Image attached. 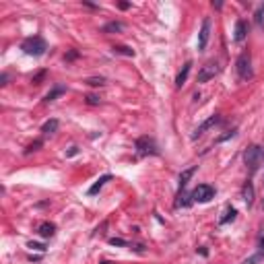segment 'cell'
Listing matches in <instances>:
<instances>
[{
    "instance_id": "6da1fadb",
    "label": "cell",
    "mask_w": 264,
    "mask_h": 264,
    "mask_svg": "<svg viewBox=\"0 0 264 264\" xmlns=\"http://www.w3.org/2000/svg\"><path fill=\"white\" fill-rule=\"evenodd\" d=\"M244 161H246L248 172L250 174H256L258 168L262 165V161H264V151H262V147L260 145H250L246 149V153H244Z\"/></svg>"
},
{
    "instance_id": "7a4b0ae2",
    "label": "cell",
    "mask_w": 264,
    "mask_h": 264,
    "mask_svg": "<svg viewBox=\"0 0 264 264\" xmlns=\"http://www.w3.org/2000/svg\"><path fill=\"white\" fill-rule=\"evenodd\" d=\"M21 50L27 54V56H44L46 50H48V44H46V39L44 37H39V35H33V37H27L23 44H21Z\"/></svg>"
},
{
    "instance_id": "3957f363",
    "label": "cell",
    "mask_w": 264,
    "mask_h": 264,
    "mask_svg": "<svg viewBox=\"0 0 264 264\" xmlns=\"http://www.w3.org/2000/svg\"><path fill=\"white\" fill-rule=\"evenodd\" d=\"M235 68H238V77L240 81H250L254 77L252 73V60H250V52H242L238 62H235Z\"/></svg>"
},
{
    "instance_id": "277c9868",
    "label": "cell",
    "mask_w": 264,
    "mask_h": 264,
    "mask_svg": "<svg viewBox=\"0 0 264 264\" xmlns=\"http://www.w3.org/2000/svg\"><path fill=\"white\" fill-rule=\"evenodd\" d=\"M136 153L141 157H147V155H159V149L155 145V141H153L151 136H141L136 141Z\"/></svg>"
},
{
    "instance_id": "5b68a950",
    "label": "cell",
    "mask_w": 264,
    "mask_h": 264,
    "mask_svg": "<svg viewBox=\"0 0 264 264\" xmlns=\"http://www.w3.org/2000/svg\"><path fill=\"white\" fill-rule=\"evenodd\" d=\"M215 198V188L211 184H198L192 190V200L194 202H208Z\"/></svg>"
},
{
    "instance_id": "8992f818",
    "label": "cell",
    "mask_w": 264,
    "mask_h": 264,
    "mask_svg": "<svg viewBox=\"0 0 264 264\" xmlns=\"http://www.w3.org/2000/svg\"><path fill=\"white\" fill-rule=\"evenodd\" d=\"M219 73H221V66L217 62H206L200 68V73H198V83H208L211 79H215Z\"/></svg>"
},
{
    "instance_id": "52a82bcc",
    "label": "cell",
    "mask_w": 264,
    "mask_h": 264,
    "mask_svg": "<svg viewBox=\"0 0 264 264\" xmlns=\"http://www.w3.org/2000/svg\"><path fill=\"white\" fill-rule=\"evenodd\" d=\"M208 37H211V19H204L202 21V27H200V33H198V50L202 52L208 44Z\"/></svg>"
},
{
    "instance_id": "ba28073f",
    "label": "cell",
    "mask_w": 264,
    "mask_h": 264,
    "mask_svg": "<svg viewBox=\"0 0 264 264\" xmlns=\"http://www.w3.org/2000/svg\"><path fill=\"white\" fill-rule=\"evenodd\" d=\"M219 122H221V118H219V116H211V118H208V120H204V122L200 124V126L192 132V138H194V141H196V138H200V136H202V134H204L208 128H213L215 124H219Z\"/></svg>"
},
{
    "instance_id": "9c48e42d",
    "label": "cell",
    "mask_w": 264,
    "mask_h": 264,
    "mask_svg": "<svg viewBox=\"0 0 264 264\" xmlns=\"http://www.w3.org/2000/svg\"><path fill=\"white\" fill-rule=\"evenodd\" d=\"M242 200L246 202L248 208L254 204V186H252V182H246L244 184V188H242Z\"/></svg>"
},
{
    "instance_id": "30bf717a",
    "label": "cell",
    "mask_w": 264,
    "mask_h": 264,
    "mask_svg": "<svg viewBox=\"0 0 264 264\" xmlns=\"http://www.w3.org/2000/svg\"><path fill=\"white\" fill-rule=\"evenodd\" d=\"M246 35H248V25H246L244 19H240L238 23H235V35H233V39L238 41V44H242V41L246 39Z\"/></svg>"
},
{
    "instance_id": "8fae6325",
    "label": "cell",
    "mask_w": 264,
    "mask_h": 264,
    "mask_svg": "<svg viewBox=\"0 0 264 264\" xmlns=\"http://www.w3.org/2000/svg\"><path fill=\"white\" fill-rule=\"evenodd\" d=\"M190 68H192V62H186L184 68L177 73L176 77V87H184L186 85V81H188V75H190Z\"/></svg>"
},
{
    "instance_id": "7c38bea8",
    "label": "cell",
    "mask_w": 264,
    "mask_h": 264,
    "mask_svg": "<svg viewBox=\"0 0 264 264\" xmlns=\"http://www.w3.org/2000/svg\"><path fill=\"white\" fill-rule=\"evenodd\" d=\"M109 179H112V176H109V174L101 176V177H99V179H97V182H95V184H93V186L89 188V196H95V194H97V192H99V190H101V188H103V186H105V184L109 182Z\"/></svg>"
},
{
    "instance_id": "4fadbf2b",
    "label": "cell",
    "mask_w": 264,
    "mask_h": 264,
    "mask_svg": "<svg viewBox=\"0 0 264 264\" xmlns=\"http://www.w3.org/2000/svg\"><path fill=\"white\" fill-rule=\"evenodd\" d=\"M37 233L41 235V238H52V235L56 233V225H54V223H48V221H46V223H41V225L37 227Z\"/></svg>"
},
{
    "instance_id": "5bb4252c",
    "label": "cell",
    "mask_w": 264,
    "mask_h": 264,
    "mask_svg": "<svg viewBox=\"0 0 264 264\" xmlns=\"http://www.w3.org/2000/svg\"><path fill=\"white\" fill-rule=\"evenodd\" d=\"M58 126H60V122H58L56 118H52V120H48V122L44 124V126H41V134H44V136L54 134V132L58 130Z\"/></svg>"
},
{
    "instance_id": "9a60e30c",
    "label": "cell",
    "mask_w": 264,
    "mask_h": 264,
    "mask_svg": "<svg viewBox=\"0 0 264 264\" xmlns=\"http://www.w3.org/2000/svg\"><path fill=\"white\" fill-rule=\"evenodd\" d=\"M194 172H196V168H190V170H186V172L179 174V190H184V188H186L188 179L194 176Z\"/></svg>"
},
{
    "instance_id": "2e32d148",
    "label": "cell",
    "mask_w": 264,
    "mask_h": 264,
    "mask_svg": "<svg viewBox=\"0 0 264 264\" xmlns=\"http://www.w3.org/2000/svg\"><path fill=\"white\" fill-rule=\"evenodd\" d=\"M124 29V25L122 23H118V21H112V23H107V25H103V33H118V31H122Z\"/></svg>"
},
{
    "instance_id": "e0dca14e",
    "label": "cell",
    "mask_w": 264,
    "mask_h": 264,
    "mask_svg": "<svg viewBox=\"0 0 264 264\" xmlns=\"http://www.w3.org/2000/svg\"><path fill=\"white\" fill-rule=\"evenodd\" d=\"M235 215H238V211H235L233 206H229L227 211H225V217H221V221H219V223H221V225H225L227 221H233V219H235Z\"/></svg>"
},
{
    "instance_id": "ac0fdd59",
    "label": "cell",
    "mask_w": 264,
    "mask_h": 264,
    "mask_svg": "<svg viewBox=\"0 0 264 264\" xmlns=\"http://www.w3.org/2000/svg\"><path fill=\"white\" fill-rule=\"evenodd\" d=\"M264 260V250H260V252H256L254 256H250V258H246L242 264H258V262H262Z\"/></svg>"
},
{
    "instance_id": "d6986e66",
    "label": "cell",
    "mask_w": 264,
    "mask_h": 264,
    "mask_svg": "<svg viewBox=\"0 0 264 264\" xmlns=\"http://www.w3.org/2000/svg\"><path fill=\"white\" fill-rule=\"evenodd\" d=\"M64 91H66L64 87H56V89H52V91H50V93L46 95V101H54V99H56L58 95H62Z\"/></svg>"
},
{
    "instance_id": "ffe728a7",
    "label": "cell",
    "mask_w": 264,
    "mask_h": 264,
    "mask_svg": "<svg viewBox=\"0 0 264 264\" xmlns=\"http://www.w3.org/2000/svg\"><path fill=\"white\" fill-rule=\"evenodd\" d=\"M254 21H256V25L260 27V29H262V27H264V4L256 10V15H254Z\"/></svg>"
},
{
    "instance_id": "44dd1931",
    "label": "cell",
    "mask_w": 264,
    "mask_h": 264,
    "mask_svg": "<svg viewBox=\"0 0 264 264\" xmlns=\"http://www.w3.org/2000/svg\"><path fill=\"white\" fill-rule=\"evenodd\" d=\"M114 52H116V54H124V56H134V50H130V48H126V46H116Z\"/></svg>"
},
{
    "instance_id": "7402d4cb",
    "label": "cell",
    "mask_w": 264,
    "mask_h": 264,
    "mask_svg": "<svg viewBox=\"0 0 264 264\" xmlns=\"http://www.w3.org/2000/svg\"><path fill=\"white\" fill-rule=\"evenodd\" d=\"M87 83H89V85H93V87H97V85H103L105 79H89Z\"/></svg>"
},
{
    "instance_id": "603a6c76",
    "label": "cell",
    "mask_w": 264,
    "mask_h": 264,
    "mask_svg": "<svg viewBox=\"0 0 264 264\" xmlns=\"http://www.w3.org/2000/svg\"><path fill=\"white\" fill-rule=\"evenodd\" d=\"M109 244H112V246H126V242H124V240H109Z\"/></svg>"
},
{
    "instance_id": "cb8c5ba5",
    "label": "cell",
    "mask_w": 264,
    "mask_h": 264,
    "mask_svg": "<svg viewBox=\"0 0 264 264\" xmlns=\"http://www.w3.org/2000/svg\"><path fill=\"white\" fill-rule=\"evenodd\" d=\"M87 99H89V103H91V105H95V103H99V99H97V97H93V95H89V97H87Z\"/></svg>"
},
{
    "instance_id": "d4e9b609",
    "label": "cell",
    "mask_w": 264,
    "mask_h": 264,
    "mask_svg": "<svg viewBox=\"0 0 264 264\" xmlns=\"http://www.w3.org/2000/svg\"><path fill=\"white\" fill-rule=\"evenodd\" d=\"M29 248H35V250H44V246H39V244H29Z\"/></svg>"
},
{
    "instance_id": "484cf974",
    "label": "cell",
    "mask_w": 264,
    "mask_h": 264,
    "mask_svg": "<svg viewBox=\"0 0 264 264\" xmlns=\"http://www.w3.org/2000/svg\"><path fill=\"white\" fill-rule=\"evenodd\" d=\"M260 248H262V250H264V238H262V240H260Z\"/></svg>"
}]
</instances>
